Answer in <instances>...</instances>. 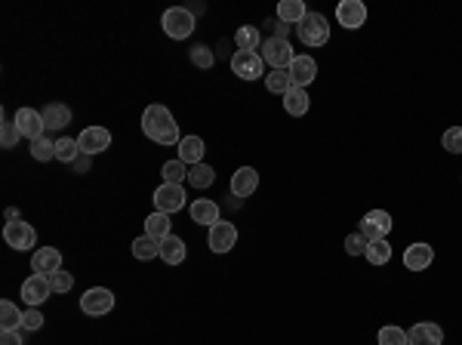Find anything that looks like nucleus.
I'll use <instances>...</instances> for the list:
<instances>
[{"label": "nucleus", "mask_w": 462, "mask_h": 345, "mask_svg": "<svg viewBox=\"0 0 462 345\" xmlns=\"http://www.w3.org/2000/svg\"><path fill=\"white\" fill-rule=\"evenodd\" d=\"M142 132L157 145H179V123H176L173 111L164 108V105H148L142 111Z\"/></svg>", "instance_id": "nucleus-1"}, {"label": "nucleus", "mask_w": 462, "mask_h": 345, "mask_svg": "<svg viewBox=\"0 0 462 345\" xmlns=\"http://www.w3.org/2000/svg\"><path fill=\"white\" fill-rule=\"evenodd\" d=\"M296 31L305 47H324V43L330 40V22H327V16H321V13H308L305 19L296 25Z\"/></svg>", "instance_id": "nucleus-2"}, {"label": "nucleus", "mask_w": 462, "mask_h": 345, "mask_svg": "<svg viewBox=\"0 0 462 345\" xmlns=\"http://www.w3.org/2000/svg\"><path fill=\"white\" fill-rule=\"evenodd\" d=\"M231 72H235L241 81H259L265 72V59L259 50H235L231 56Z\"/></svg>", "instance_id": "nucleus-3"}, {"label": "nucleus", "mask_w": 462, "mask_h": 345, "mask_svg": "<svg viewBox=\"0 0 462 345\" xmlns=\"http://www.w3.org/2000/svg\"><path fill=\"white\" fill-rule=\"evenodd\" d=\"M161 25H164L167 38L185 40V38H191V31H194V13L185 10V6H170V10L161 16Z\"/></svg>", "instance_id": "nucleus-4"}, {"label": "nucleus", "mask_w": 462, "mask_h": 345, "mask_svg": "<svg viewBox=\"0 0 462 345\" xmlns=\"http://www.w3.org/2000/svg\"><path fill=\"white\" fill-rule=\"evenodd\" d=\"M262 59L271 65V72H287L290 68V62L296 59V52H293V47H290V40L287 38H265V43H262Z\"/></svg>", "instance_id": "nucleus-5"}, {"label": "nucleus", "mask_w": 462, "mask_h": 345, "mask_svg": "<svg viewBox=\"0 0 462 345\" xmlns=\"http://www.w3.org/2000/svg\"><path fill=\"white\" fill-rule=\"evenodd\" d=\"M4 241L6 247H13V250H31L34 244H38V232L28 225V222H22V219H13V222H6L4 225Z\"/></svg>", "instance_id": "nucleus-6"}, {"label": "nucleus", "mask_w": 462, "mask_h": 345, "mask_svg": "<svg viewBox=\"0 0 462 345\" xmlns=\"http://www.w3.org/2000/svg\"><path fill=\"white\" fill-rule=\"evenodd\" d=\"M50 293H52L50 274H38V271H34L31 278H25V284H22V299H25V305H28V308L43 305V302L50 299Z\"/></svg>", "instance_id": "nucleus-7"}, {"label": "nucleus", "mask_w": 462, "mask_h": 345, "mask_svg": "<svg viewBox=\"0 0 462 345\" xmlns=\"http://www.w3.org/2000/svg\"><path fill=\"white\" fill-rule=\"evenodd\" d=\"M111 308H114V293L105 287H93L81 296V312L90 317H102V315H108Z\"/></svg>", "instance_id": "nucleus-8"}, {"label": "nucleus", "mask_w": 462, "mask_h": 345, "mask_svg": "<svg viewBox=\"0 0 462 345\" xmlns=\"http://www.w3.org/2000/svg\"><path fill=\"white\" fill-rule=\"evenodd\" d=\"M154 207H157V213H167V216H173L176 210H185V188L182 185L164 182L161 188L154 191Z\"/></svg>", "instance_id": "nucleus-9"}, {"label": "nucleus", "mask_w": 462, "mask_h": 345, "mask_svg": "<svg viewBox=\"0 0 462 345\" xmlns=\"http://www.w3.org/2000/svg\"><path fill=\"white\" fill-rule=\"evenodd\" d=\"M388 232H392V216L385 213V210H370L367 216L361 219V234L370 241H382Z\"/></svg>", "instance_id": "nucleus-10"}, {"label": "nucleus", "mask_w": 462, "mask_h": 345, "mask_svg": "<svg viewBox=\"0 0 462 345\" xmlns=\"http://www.w3.org/2000/svg\"><path fill=\"white\" fill-rule=\"evenodd\" d=\"M77 145H81V154H86V157L102 154L105 148H111V132L105 127H86L81 136H77Z\"/></svg>", "instance_id": "nucleus-11"}, {"label": "nucleus", "mask_w": 462, "mask_h": 345, "mask_svg": "<svg viewBox=\"0 0 462 345\" xmlns=\"http://www.w3.org/2000/svg\"><path fill=\"white\" fill-rule=\"evenodd\" d=\"M336 19L349 31L364 28V22H367V6H364L361 0H342V4L336 6Z\"/></svg>", "instance_id": "nucleus-12"}, {"label": "nucleus", "mask_w": 462, "mask_h": 345, "mask_svg": "<svg viewBox=\"0 0 462 345\" xmlns=\"http://www.w3.org/2000/svg\"><path fill=\"white\" fill-rule=\"evenodd\" d=\"M210 250L213 253H228L231 247L237 244V228H235V222H219L216 225H210Z\"/></svg>", "instance_id": "nucleus-13"}, {"label": "nucleus", "mask_w": 462, "mask_h": 345, "mask_svg": "<svg viewBox=\"0 0 462 345\" xmlns=\"http://www.w3.org/2000/svg\"><path fill=\"white\" fill-rule=\"evenodd\" d=\"M287 74H290V84H293V86L305 90V86L317 77V65H315V59H312V56H296V59L290 62Z\"/></svg>", "instance_id": "nucleus-14"}, {"label": "nucleus", "mask_w": 462, "mask_h": 345, "mask_svg": "<svg viewBox=\"0 0 462 345\" xmlns=\"http://www.w3.org/2000/svg\"><path fill=\"white\" fill-rule=\"evenodd\" d=\"M13 120H16V127H19L22 136L31 139V142H34V139H40L43 130H47V127H43V118H40L38 108H19Z\"/></svg>", "instance_id": "nucleus-15"}, {"label": "nucleus", "mask_w": 462, "mask_h": 345, "mask_svg": "<svg viewBox=\"0 0 462 345\" xmlns=\"http://www.w3.org/2000/svg\"><path fill=\"white\" fill-rule=\"evenodd\" d=\"M407 339H410V345H441L444 330L432 321H419V324H413L410 330H407Z\"/></svg>", "instance_id": "nucleus-16"}, {"label": "nucleus", "mask_w": 462, "mask_h": 345, "mask_svg": "<svg viewBox=\"0 0 462 345\" xmlns=\"http://www.w3.org/2000/svg\"><path fill=\"white\" fill-rule=\"evenodd\" d=\"M31 271H38V274L62 271V253L56 250V247H40V250L31 256Z\"/></svg>", "instance_id": "nucleus-17"}, {"label": "nucleus", "mask_w": 462, "mask_h": 345, "mask_svg": "<svg viewBox=\"0 0 462 345\" xmlns=\"http://www.w3.org/2000/svg\"><path fill=\"white\" fill-rule=\"evenodd\" d=\"M432 262H434V250H432L429 244H422V241L419 244H410L404 250V265L410 271H425Z\"/></svg>", "instance_id": "nucleus-18"}, {"label": "nucleus", "mask_w": 462, "mask_h": 345, "mask_svg": "<svg viewBox=\"0 0 462 345\" xmlns=\"http://www.w3.org/2000/svg\"><path fill=\"white\" fill-rule=\"evenodd\" d=\"M256 185H259V173L253 166H241V170H235V176H231V194L235 198H250Z\"/></svg>", "instance_id": "nucleus-19"}, {"label": "nucleus", "mask_w": 462, "mask_h": 345, "mask_svg": "<svg viewBox=\"0 0 462 345\" xmlns=\"http://www.w3.org/2000/svg\"><path fill=\"white\" fill-rule=\"evenodd\" d=\"M188 213H191V222H198V225H216L219 222V207H216V200H210V198H198L188 207Z\"/></svg>", "instance_id": "nucleus-20"}, {"label": "nucleus", "mask_w": 462, "mask_h": 345, "mask_svg": "<svg viewBox=\"0 0 462 345\" xmlns=\"http://www.w3.org/2000/svg\"><path fill=\"white\" fill-rule=\"evenodd\" d=\"M40 118H43V127L47 130H62L71 123V108L62 102H50V105H43Z\"/></svg>", "instance_id": "nucleus-21"}, {"label": "nucleus", "mask_w": 462, "mask_h": 345, "mask_svg": "<svg viewBox=\"0 0 462 345\" xmlns=\"http://www.w3.org/2000/svg\"><path fill=\"white\" fill-rule=\"evenodd\" d=\"M203 139L201 136H185L179 142V161L185 166H194V164H203Z\"/></svg>", "instance_id": "nucleus-22"}, {"label": "nucleus", "mask_w": 462, "mask_h": 345, "mask_svg": "<svg viewBox=\"0 0 462 345\" xmlns=\"http://www.w3.org/2000/svg\"><path fill=\"white\" fill-rule=\"evenodd\" d=\"M185 241L182 237H176V234H170V237H164L161 241V259L167 262V265H182L185 262Z\"/></svg>", "instance_id": "nucleus-23"}, {"label": "nucleus", "mask_w": 462, "mask_h": 345, "mask_svg": "<svg viewBox=\"0 0 462 345\" xmlns=\"http://www.w3.org/2000/svg\"><path fill=\"white\" fill-rule=\"evenodd\" d=\"M305 16H308V10H305L302 0H281L278 4V19L287 22V25H299Z\"/></svg>", "instance_id": "nucleus-24"}, {"label": "nucleus", "mask_w": 462, "mask_h": 345, "mask_svg": "<svg viewBox=\"0 0 462 345\" xmlns=\"http://www.w3.org/2000/svg\"><path fill=\"white\" fill-rule=\"evenodd\" d=\"M170 228H173V222H170V216H167V213H151L145 219V234L154 237V241H164V237H170L173 234Z\"/></svg>", "instance_id": "nucleus-25"}, {"label": "nucleus", "mask_w": 462, "mask_h": 345, "mask_svg": "<svg viewBox=\"0 0 462 345\" xmlns=\"http://www.w3.org/2000/svg\"><path fill=\"white\" fill-rule=\"evenodd\" d=\"M22 317H25V312H19V305L16 302H10V299L0 302V330H19Z\"/></svg>", "instance_id": "nucleus-26"}, {"label": "nucleus", "mask_w": 462, "mask_h": 345, "mask_svg": "<svg viewBox=\"0 0 462 345\" xmlns=\"http://www.w3.org/2000/svg\"><path fill=\"white\" fill-rule=\"evenodd\" d=\"M283 108H287V114H293V118H302V114L308 111V93L293 86V90L283 96Z\"/></svg>", "instance_id": "nucleus-27"}, {"label": "nucleus", "mask_w": 462, "mask_h": 345, "mask_svg": "<svg viewBox=\"0 0 462 345\" xmlns=\"http://www.w3.org/2000/svg\"><path fill=\"white\" fill-rule=\"evenodd\" d=\"M133 256H136L139 262H148L154 259V256H161V241H154V237H136L133 241Z\"/></svg>", "instance_id": "nucleus-28"}, {"label": "nucleus", "mask_w": 462, "mask_h": 345, "mask_svg": "<svg viewBox=\"0 0 462 345\" xmlns=\"http://www.w3.org/2000/svg\"><path fill=\"white\" fill-rule=\"evenodd\" d=\"M367 262L370 265H385V262H392V244L382 237V241H370L367 244Z\"/></svg>", "instance_id": "nucleus-29"}, {"label": "nucleus", "mask_w": 462, "mask_h": 345, "mask_svg": "<svg viewBox=\"0 0 462 345\" xmlns=\"http://www.w3.org/2000/svg\"><path fill=\"white\" fill-rule=\"evenodd\" d=\"M235 43H237V50H259L262 47V31L253 28V25H247V28H237Z\"/></svg>", "instance_id": "nucleus-30"}, {"label": "nucleus", "mask_w": 462, "mask_h": 345, "mask_svg": "<svg viewBox=\"0 0 462 345\" xmlns=\"http://www.w3.org/2000/svg\"><path fill=\"white\" fill-rule=\"evenodd\" d=\"M188 182L194 188H210V185L216 182V173H213V166H207V164H194V166H188Z\"/></svg>", "instance_id": "nucleus-31"}, {"label": "nucleus", "mask_w": 462, "mask_h": 345, "mask_svg": "<svg viewBox=\"0 0 462 345\" xmlns=\"http://www.w3.org/2000/svg\"><path fill=\"white\" fill-rule=\"evenodd\" d=\"M161 176H164V182H170V185H182V182H188V166L182 161H167Z\"/></svg>", "instance_id": "nucleus-32"}, {"label": "nucleus", "mask_w": 462, "mask_h": 345, "mask_svg": "<svg viewBox=\"0 0 462 345\" xmlns=\"http://www.w3.org/2000/svg\"><path fill=\"white\" fill-rule=\"evenodd\" d=\"M77 157H81V145H77V139H59L56 142V161L74 164Z\"/></svg>", "instance_id": "nucleus-33"}, {"label": "nucleus", "mask_w": 462, "mask_h": 345, "mask_svg": "<svg viewBox=\"0 0 462 345\" xmlns=\"http://www.w3.org/2000/svg\"><path fill=\"white\" fill-rule=\"evenodd\" d=\"M31 157H34V161H40V164L52 161V157H56V142H50L47 136L34 139V142H31Z\"/></svg>", "instance_id": "nucleus-34"}, {"label": "nucleus", "mask_w": 462, "mask_h": 345, "mask_svg": "<svg viewBox=\"0 0 462 345\" xmlns=\"http://www.w3.org/2000/svg\"><path fill=\"white\" fill-rule=\"evenodd\" d=\"M265 86H269V93H278V96H287V93L293 90L287 72H271V74H265Z\"/></svg>", "instance_id": "nucleus-35"}, {"label": "nucleus", "mask_w": 462, "mask_h": 345, "mask_svg": "<svg viewBox=\"0 0 462 345\" xmlns=\"http://www.w3.org/2000/svg\"><path fill=\"white\" fill-rule=\"evenodd\" d=\"M191 65H198V68H203V72H207V68L216 65V52H213L207 43H198V47L191 50Z\"/></svg>", "instance_id": "nucleus-36"}, {"label": "nucleus", "mask_w": 462, "mask_h": 345, "mask_svg": "<svg viewBox=\"0 0 462 345\" xmlns=\"http://www.w3.org/2000/svg\"><path fill=\"white\" fill-rule=\"evenodd\" d=\"M379 345H410V339H407V330H401V327H382Z\"/></svg>", "instance_id": "nucleus-37"}, {"label": "nucleus", "mask_w": 462, "mask_h": 345, "mask_svg": "<svg viewBox=\"0 0 462 345\" xmlns=\"http://www.w3.org/2000/svg\"><path fill=\"white\" fill-rule=\"evenodd\" d=\"M19 139H22V132H19V127H16V120H4V123H0V145L13 148Z\"/></svg>", "instance_id": "nucleus-38"}, {"label": "nucleus", "mask_w": 462, "mask_h": 345, "mask_svg": "<svg viewBox=\"0 0 462 345\" xmlns=\"http://www.w3.org/2000/svg\"><path fill=\"white\" fill-rule=\"evenodd\" d=\"M444 148H447L450 154H462V127H450L447 132H444Z\"/></svg>", "instance_id": "nucleus-39"}, {"label": "nucleus", "mask_w": 462, "mask_h": 345, "mask_svg": "<svg viewBox=\"0 0 462 345\" xmlns=\"http://www.w3.org/2000/svg\"><path fill=\"white\" fill-rule=\"evenodd\" d=\"M50 284H52V293H68V290L74 287V278H71L68 271H56V274H50Z\"/></svg>", "instance_id": "nucleus-40"}, {"label": "nucleus", "mask_w": 462, "mask_h": 345, "mask_svg": "<svg viewBox=\"0 0 462 345\" xmlns=\"http://www.w3.org/2000/svg\"><path fill=\"white\" fill-rule=\"evenodd\" d=\"M345 250H349V256H361V253H367V237H364L361 232H354L345 237Z\"/></svg>", "instance_id": "nucleus-41"}, {"label": "nucleus", "mask_w": 462, "mask_h": 345, "mask_svg": "<svg viewBox=\"0 0 462 345\" xmlns=\"http://www.w3.org/2000/svg\"><path fill=\"white\" fill-rule=\"evenodd\" d=\"M22 327H25V330H40V327H43V315L38 312V308H28L25 317H22Z\"/></svg>", "instance_id": "nucleus-42"}, {"label": "nucleus", "mask_w": 462, "mask_h": 345, "mask_svg": "<svg viewBox=\"0 0 462 345\" xmlns=\"http://www.w3.org/2000/svg\"><path fill=\"white\" fill-rule=\"evenodd\" d=\"M0 345H25L19 330H4V336H0Z\"/></svg>", "instance_id": "nucleus-43"}, {"label": "nucleus", "mask_w": 462, "mask_h": 345, "mask_svg": "<svg viewBox=\"0 0 462 345\" xmlns=\"http://www.w3.org/2000/svg\"><path fill=\"white\" fill-rule=\"evenodd\" d=\"M269 25H274V38H287V31H290V25L287 22H269Z\"/></svg>", "instance_id": "nucleus-44"}, {"label": "nucleus", "mask_w": 462, "mask_h": 345, "mask_svg": "<svg viewBox=\"0 0 462 345\" xmlns=\"http://www.w3.org/2000/svg\"><path fill=\"white\" fill-rule=\"evenodd\" d=\"M71 166H74L77 173H86V166H90V157H86V154H81V157H77V161L71 164Z\"/></svg>", "instance_id": "nucleus-45"}, {"label": "nucleus", "mask_w": 462, "mask_h": 345, "mask_svg": "<svg viewBox=\"0 0 462 345\" xmlns=\"http://www.w3.org/2000/svg\"><path fill=\"white\" fill-rule=\"evenodd\" d=\"M13 219H19V210H16V207L6 210V222H13Z\"/></svg>", "instance_id": "nucleus-46"}]
</instances>
